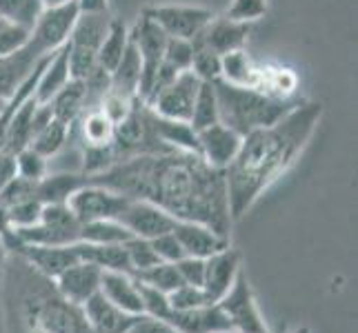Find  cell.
I'll list each match as a JSON object with an SVG mask.
<instances>
[{"mask_svg":"<svg viewBox=\"0 0 358 333\" xmlns=\"http://www.w3.org/2000/svg\"><path fill=\"white\" fill-rule=\"evenodd\" d=\"M129 200H147L185 222H201L220 236H229L231 214L225 171L209 167L199 154L169 151L134 156L87 176Z\"/></svg>","mask_w":358,"mask_h":333,"instance_id":"cell-1","label":"cell"},{"mask_svg":"<svg viewBox=\"0 0 358 333\" xmlns=\"http://www.w3.org/2000/svg\"><path fill=\"white\" fill-rule=\"evenodd\" d=\"M323 103L303 101L278 122L243 135L241 149L225 169L231 220H241L256 200L287 174L323 118Z\"/></svg>","mask_w":358,"mask_h":333,"instance_id":"cell-2","label":"cell"},{"mask_svg":"<svg viewBox=\"0 0 358 333\" xmlns=\"http://www.w3.org/2000/svg\"><path fill=\"white\" fill-rule=\"evenodd\" d=\"M0 280L9 333H94L80 306L65 300L54 280L18 253L14 262L7 260Z\"/></svg>","mask_w":358,"mask_h":333,"instance_id":"cell-3","label":"cell"},{"mask_svg":"<svg viewBox=\"0 0 358 333\" xmlns=\"http://www.w3.org/2000/svg\"><path fill=\"white\" fill-rule=\"evenodd\" d=\"M218 98V122L241 135L278 122L303 98H274L250 87H236L225 80L214 82Z\"/></svg>","mask_w":358,"mask_h":333,"instance_id":"cell-4","label":"cell"},{"mask_svg":"<svg viewBox=\"0 0 358 333\" xmlns=\"http://www.w3.org/2000/svg\"><path fill=\"white\" fill-rule=\"evenodd\" d=\"M83 222L71 214L67 205H43L41 222L34 227L14 229L20 244H73L80 238Z\"/></svg>","mask_w":358,"mask_h":333,"instance_id":"cell-5","label":"cell"},{"mask_svg":"<svg viewBox=\"0 0 358 333\" xmlns=\"http://www.w3.org/2000/svg\"><path fill=\"white\" fill-rule=\"evenodd\" d=\"M216 304H218V309L225 313L231 331H236V333H269L261 311H258L254 291L250 287V282H247V276H245L243 269L236 276V280H234L231 289Z\"/></svg>","mask_w":358,"mask_h":333,"instance_id":"cell-6","label":"cell"},{"mask_svg":"<svg viewBox=\"0 0 358 333\" xmlns=\"http://www.w3.org/2000/svg\"><path fill=\"white\" fill-rule=\"evenodd\" d=\"M143 16L154 20L171 38L194 40L216 14L207 7L194 5H150L143 9Z\"/></svg>","mask_w":358,"mask_h":333,"instance_id":"cell-7","label":"cell"},{"mask_svg":"<svg viewBox=\"0 0 358 333\" xmlns=\"http://www.w3.org/2000/svg\"><path fill=\"white\" fill-rule=\"evenodd\" d=\"M129 198H125L122 193L107 189L103 184L87 182L80 189L73 191L65 205L80 222H92V220H118Z\"/></svg>","mask_w":358,"mask_h":333,"instance_id":"cell-8","label":"cell"},{"mask_svg":"<svg viewBox=\"0 0 358 333\" xmlns=\"http://www.w3.org/2000/svg\"><path fill=\"white\" fill-rule=\"evenodd\" d=\"M129 38H131L134 47L138 49V56L143 63L141 82H138V101L145 103L147 94L152 89L156 71H158L160 63H163L167 34L160 29L154 20L141 16V20L134 24V29H129Z\"/></svg>","mask_w":358,"mask_h":333,"instance_id":"cell-9","label":"cell"},{"mask_svg":"<svg viewBox=\"0 0 358 333\" xmlns=\"http://www.w3.org/2000/svg\"><path fill=\"white\" fill-rule=\"evenodd\" d=\"M201 82L203 80L196 78V73L192 69L180 71L152 103H147V107H150L156 116L189 122L196 94H199V89H201Z\"/></svg>","mask_w":358,"mask_h":333,"instance_id":"cell-10","label":"cell"},{"mask_svg":"<svg viewBox=\"0 0 358 333\" xmlns=\"http://www.w3.org/2000/svg\"><path fill=\"white\" fill-rule=\"evenodd\" d=\"M78 14L80 11L76 3L43 9V14L38 16V20H36L31 29L29 40L38 47L43 54H54L56 49H60L69 40L71 27H73V22H76Z\"/></svg>","mask_w":358,"mask_h":333,"instance_id":"cell-11","label":"cell"},{"mask_svg":"<svg viewBox=\"0 0 358 333\" xmlns=\"http://www.w3.org/2000/svg\"><path fill=\"white\" fill-rule=\"evenodd\" d=\"M118 222H122L134 238H145L154 240L163 233H171L176 229L178 220L174 216H169L160 207L147 200H129L127 207L122 209V214L118 216Z\"/></svg>","mask_w":358,"mask_h":333,"instance_id":"cell-12","label":"cell"},{"mask_svg":"<svg viewBox=\"0 0 358 333\" xmlns=\"http://www.w3.org/2000/svg\"><path fill=\"white\" fill-rule=\"evenodd\" d=\"M196 133H199V156L209 167L225 171L241 149L243 135L223 122H214Z\"/></svg>","mask_w":358,"mask_h":333,"instance_id":"cell-13","label":"cell"},{"mask_svg":"<svg viewBox=\"0 0 358 333\" xmlns=\"http://www.w3.org/2000/svg\"><path fill=\"white\" fill-rule=\"evenodd\" d=\"M252 24L250 22H238L227 16H214L207 22V27L196 36L192 43H199L207 49H212L218 56H225L231 52L245 49L247 40H250Z\"/></svg>","mask_w":358,"mask_h":333,"instance_id":"cell-14","label":"cell"},{"mask_svg":"<svg viewBox=\"0 0 358 333\" xmlns=\"http://www.w3.org/2000/svg\"><path fill=\"white\" fill-rule=\"evenodd\" d=\"M241 251L229 244L227 249L205 258V282L203 291L209 304H216L231 289L234 280L241 274Z\"/></svg>","mask_w":358,"mask_h":333,"instance_id":"cell-15","label":"cell"},{"mask_svg":"<svg viewBox=\"0 0 358 333\" xmlns=\"http://www.w3.org/2000/svg\"><path fill=\"white\" fill-rule=\"evenodd\" d=\"M14 253L24 258L38 274L45 278L54 280L58 278L67 267L76 265L80 258L76 253L73 244H63V246H52V244H18Z\"/></svg>","mask_w":358,"mask_h":333,"instance_id":"cell-16","label":"cell"},{"mask_svg":"<svg viewBox=\"0 0 358 333\" xmlns=\"http://www.w3.org/2000/svg\"><path fill=\"white\" fill-rule=\"evenodd\" d=\"M101 274L103 269H98L96 265L78 260L76 265L67 267L58 278H54V285L65 300L76 306H83L101 289Z\"/></svg>","mask_w":358,"mask_h":333,"instance_id":"cell-17","label":"cell"},{"mask_svg":"<svg viewBox=\"0 0 358 333\" xmlns=\"http://www.w3.org/2000/svg\"><path fill=\"white\" fill-rule=\"evenodd\" d=\"M83 316L87 320L94 333H127L141 316H131L118 309L114 302H109L101 291H96L92 298L85 302Z\"/></svg>","mask_w":358,"mask_h":333,"instance_id":"cell-18","label":"cell"},{"mask_svg":"<svg viewBox=\"0 0 358 333\" xmlns=\"http://www.w3.org/2000/svg\"><path fill=\"white\" fill-rule=\"evenodd\" d=\"M45 56H49V54H43L31 40L14 54L0 56V98L7 101Z\"/></svg>","mask_w":358,"mask_h":333,"instance_id":"cell-19","label":"cell"},{"mask_svg":"<svg viewBox=\"0 0 358 333\" xmlns=\"http://www.w3.org/2000/svg\"><path fill=\"white\" fill-rule=\"evenodd\" d=\"M174 236L178 238L185 256L192 258H209L229 246V236H220V233L209 229L207 225H201V222L178 220Z\"/></svg>","mask_w":358,"mask_h":333,"instance_id":"cell-20","label":"cell"},{"mask_svg":"<svg viewBox=\"0 0 358 333\" xmlns=\"http://www.w3.org/2000/svg\"><path fill=\"white\" fill-rule=\"evenodd\" d=\"M163 323L174 327L178 333H216L231 329L225 313L218 309V304H205L187 311L171 309Z\"/></svg>","mask_w":358,"mask_h":333,"instance_id":"cell-21","label":"cell"},{"mask_svg":"<svg viewBox=\"0 0 358 333\" xmlns=\"http://www.w3.org/2000/svg\"><path fill=\"white\" fill-rule=\"evenodd\" d=\"M101 291L109 302H114L118 309L131 316H145L143 298L138 289V280L120 271H103L101 274Z\"/></svg>","mask_w":358,"mask_h":333,"instance_id":"cell-22","label":"cell"},{"mask_svg":"<svg viewBox=\"0 0 358 333\" xmlns=\"http://www.w3.org/2000/svg\"><path fill=\"white\" fill-rule=\"evenodd\" d=\"M71 80L69 76V49L67 43L56 49V52L47 58V65L41 71V78L36 82V89H34V98L38 101L41 105L49 103L52 98L65 87V84Z\"/></svg>","mask_w":358,"mask_h":333,"instance_id":"cell-23","label":"cell"},{"mask_svg":"<svg viewBox=\"0 0 358 333\" xmlns=\"http://www.w3.org/2000/svg\"><path fill=\"white\" fill-rule=\"evenodd\" d=\"M152 129L158 142L167 151H187L199 154V133L194 131L189 122L182 120H169L163 116H156L152 111Z\"/></svg>","mask_w":358,"mask_h":333,"instance_id":"cell-24","label":"cell"},{"mask_svg":"<svg viewBox=\"0 0 358 333\" xmlns=\"http://www.w3.org/2000/svg\"><path fill=\"white\" fill-rule=\"evenodd\" d=\"M73 125L78 127L83 149H101V147H109L114 140V133H116V125L101 107L85 109Z\"/></svg>","mask_w":358,"mask_h":333,"instance_id":"cell-25","label":"cell"},{"mask_svg":"<svg viewBox=\"0 0 358 333\" xmlns=\"http://www.w3.org/2000/svg\"><path fill=\"white\" fill-rule=\"evenodd\" d=\"M80 260L92 262L103 271H120V274L134 276L129 256L122 244H94V242H73Z\"/></svg>","mask_w":358,"mask_h":333,"instance_id":"cell-26","label":"cell"},{"mask_svg":"<svg viewBox=\"0 0 358 333\" xmlns=\"http://www.w3.org/2000/svg\"><path fill=\"white\" fill-rule=\"evenodd\" d=\"M109 22H112L109 11H101V14H78L76 22L71 27L67 45L73 49H85V52L96 54L109 29Z\"/></svg>","mask_w":358,"mask_h":333,"instance_id":"cell-27","label":"cell"},{"mask_svg":"<svg viewBox=\"0 0 358 333\" xmlns=\"http://www.w3.org/2000/svg\"><path fill=\"white\" fill-rule=\"evenodd\" d=\"M141 71L143 63L138 56V49L134 47L131 38L129 45L122 54L120 63L109 73V89L125 96V98H138V82H141Z\"/></svg>","mask_w":358,"mask_h":333,"instance_id":"cell-28","label":"cell"},{"mask_svg":"<svg viewBox=\"0 0 358 333\" xmlns=\"http://www.w3.org/2000/svg\"><path fill=\"white\" fill-rule=\"evenodd\" d=\"M83 184H87V176L85 174H54L45 176L43 180L36 182L34 187V198H38L43 205H65L69 195L80 189Z\"/></svg>","mask_w":358,"mask_h":333,"instance_id":"cell-29","label":"cell"},{"mask_svg":"<svg viewBox=\"0 0 358 333\" xmlns=\"http://www.w3.org/2000/svg\"><path fill=\"white\" fill-rule=\"evenodd\" d=\"M47 105L52 107L56 120L65 122V125H73L76 118L87 109V87H85L83 80H69Z\"/></svg>","mask_w":358,"mask_h":333,"instance_id":"cell-30","label":"cell"},{"mask_svg":"<svg viewBox=\"0 0 358 333\" xmlns=\"http://www.w3.org/2000/svg\"><path fill=\"white\" fill-rule=\"evenodd\" d=\"M127 45H129V27L122 20L112 18L105 38H103L101 47H98V52H96L98 67L105 69L107 73H112L114 67L120 63L122 54H125Z\"/></svg>","mask_w":358,"mask_h":333,"instance_id":"cell-31","label":"cell"},{"mask_svg":"<svg viewBox=\"0 0 358 333\" xmlns=\"http://www.w3.org/2000/svg\"><path fill=\"white\" fill-rule=\"evenodd\" d=\"M134 238L129 229L118 220H92L80 225L78 242H94V244H122Z\"/></svg>","mask_w":358,"mask_h":333,"instance_id":"cell-32","label":"cell"},{"mask_svg":"<svg viewBox=\"0 0 358 333\" xmlns=\"http://www.w3.org/2000/svg\"><path fill=\"white\" fill-rule=\"evenodd\" d=\"M69 138H71V125H65V122L52 118L38 133L34 135L29 147L49 160L63 149V147L69 142Z\"/></svg>","mask_w":358,"mask_h":333,"instance_id":"cell-33","label":"cell"},{"mask_svg":"<svg viewBox=\"0 0 358 333\" xmlns=\"http://www.w3.org/2000/svg\"><path fill=\"white\" fill-rule=\"evenodd\" d=\"M256 78V65L252 63V58L247 56L245 49L231 52L223 56V67H220V80H225L236 87H254Z\"/></svg>","mask_w":358,"mask_h":333,"instance_id":"cell-34","label":"cell"},{"mask_svg":"<svg viewBox=\"0 0 358 333\" xmlns=\"http://www.w3.org/2000/svg\"><path fill=\"white\" fill-rule=\"evenodd\" d=\"M214 122H218V98H216L214 82H201V89L194 101L189 125L194 127V131H201L209 125H214Z\"/></svg>","mask_w":358,"mask_h":333,"instance_id":"cell-35","label":"cell"},{"mask_svg":"<svg viewBox=\"0 0 358 333\" xmlns=\"http://www.w3.org/2000/svg\"><path fill=\"white\" fill-rule=\"evenodd\" d=\"M134 278L138 280V282H143V285L152 287V289H158V291H163L167 295L185 285L176 262H158L156 267L147 269V271H141V274H136Z\"/></svg>","mask_w":358,"mask_h":333,"instance_id":"cell-36","label":"cell"},{"mask_svg":"<svg viewBox=\"0 0 358 333\" xmlns=\"http://www.w3.org/2000/svg\"><path fill=\"white\" fill-rule=\"evenodd\" d=\"M43 9L41 0H0V18L22 24L27 29H34Z\"/></svg>","mask_w":358,"mask_h":333,"instance_id":"cell-37","label":"cell"},{"mask_svg":"<svg viewBox=\"0 0 358 333\" xmlns=\"http://www.w3.org/2000/svg\"><path fill=\"white\" fill-rule=\"evenodd\" d=\"M194 45V58H192V71L196 78L203 82H216L220 80V67H223V56H218L212 49H207L199 43Z\"/></svg>","mask_w":358,"mask_h":333,"instance_id":"cell-38","label":"cell"},{"mask_svg":"<svg viewBox=\"0 0 358 333\" xmlns=\"http://www.w3.org/2000/svg\"><path fill=\"white\" fill-rule=\"evenodd\" d=\"M16 171H18V178H24L29 182H38L49 171L47 158L41 156L38 151H34L31 147H24V149H20L16 154Z\"/></svg>","mask_w":358,"mask_h":333,"instance_id":"cell-39","label":"cell"},{"mask_svg":"<svg viewBox=\"0 0 358 333\" xmlns=\"http://www.w3.org/2000/svg\"><path fill=\"white\" fill-rule=\"evenodd\" d=\"M41 214H43V202L38 198H27L7 207V220L11 229H24L38 225Z\"/></svg>","mask_w":358,"mask_h":333,"instance_id":"cell-40","label":"cell"},{"mask_svg":"<svg viewBox=\"0 0 358 333\" xmlns=\"http://www.w3.org/2000/svg\"><path fill=\"white\" fill-rule=\"evenodd\" d=\"M125 249H127V256H129L134 276L141 274V271L152 269V267H156L160 262V258L156 256L152 242L145 240V238H129L125 242Z\"/></svg>","mask_w":358,"mask_h":333,"instance_id":"cell-41","label":"cell"},{"mask_svg":"<svg viewBox=\"0 0 358 333\" xmlns=\"http://www.w3.org/2000/svg\"><path fill=\"white\" fill-rule=\"evenodd\" d=\"M31 38V29L0 18V56H9L22 49Z\"/></svg>","mask_w":358,"mask_h":333,"instance_id":"cell-42","label":"cell"},{"mask_svg":"<svg viewBox=\"0 0 358 333\" xmlns=\"http://www.w3.org/2000/svg\"><path fill=\"white\" fill-rule=\"evenodd\" d=\"M192 58H194V45H192V40L171 38V36H167L163 63H167L169 67H174L176 71H187L192 67Z\"/></svg>","mask_w":358,"mask_h":333,"instance_id":"cell-43","label":"cell"},{"mask_svg":"<svg viewBox=\"0 0 358 333\" xmlns=\"http://www.w3.org/2000/svg\"><path fill=\"white\" fill-rule=\"evenodd\" d=\"M269 9L267 0H231L225 16L238 22H250L254 24L256 20H261Z\"/></svg>","mask_w":358,"mask_h":333,"instance_id":"cell-44","label":"cell"},{"mask_svg":"<svg viewBox=\"0 0 358 333\" xmlns=\"http://www.w3.org/2000/svg\"><path fill=\"white\" fill-rule=\"evenodd\" d=\"M167 298H169V306L174 311H187V309H196V306L209 304L203 287H194V285H182L176 291H171Z\"/></svg>","mask_w":358,"mask_h":333,"instance_id":"cell-45","label":"cell"},{"mask_svg":"<svg viewBox=\"0 0 358 333\" xmlns=\"http://www.w3.org/2000/svg\"><path fill=\"white\" fill-rule=\"evenodd\" d=\"M138 289H141V298H143L145 316L156 318V320H165L167 313L171 311L167 293L158 291V289H152V287H147V285H143V282H138Z\"/></svg>","mask_w":358,"mask_h":333,"instance_id":"cell-46","label":"cell"},{"mask_svg":"<svg viewBox=\"0 0 358 333\" xmlns=\"http://www.w3.org/2000/svg\"><path fill=\"white\" fill-rule=\"evenodd\" d=\"M150 242L154 246L156 256L160 258V262H178L180 258H185V251H182L178 238L174 236V231L163 233V236H158Z\"/></svg>","mask_w":358,"mask_h":333,"instance_id":"cell-47","label":"cell"},{"mask_svg":"<svg viewBox=\"0 0 358 333\" xmlns=\"http://www.w3.org/2000/svg\"><path fill=\"white\" fill-rule=\"evenodd\" d=\"M180 278L185 285H194V287H203L205 282V258H192L185 256L176 262Z\"/></svg>","mask_w":358,"mask_h":333,"instance_id":"cell-48","label":"cell"},{"mask_svg":"<svg viewBox=\"0 0 358 333\" xmlns=\"http://www.w3.org/2000/svg\"><path fill=\"white\" fill-rule=\"evenodd\" d=\"M127 333H178V331L174 327H169L167 323H163V320L141 316Z\"/></svg>","mask_w":358,"mask_h":333,"instance_id":"cell-49","label":"cell"},{"mask_svg":"<svg viewBox=\"0 0 358 333\" xmlns=\"http://www.w3.org/2000/svg\"><path fill=\"white\" fill-rule=\"evenodd\" d=\"M18 176L16 171V154H11L7 149H0V189L9 184Z\"/></svg>","mask_w":358,"mask_h":333,"instance_id":"cell-50","label":"cell"},{"mask_svg":"<svg viewBox=\"0 0 358 333\" xmlns=\"http://www.w3.org/2000/svg\"><path fill=\"white\" fill-rule=\"evenodd\" d=\"M76 7L80 14H101L109 11V0H76Z\"/></svg>","mask_w":358,"mask_h":333,"instance_id":"cell-51","label":"cell"},{"mask_svg":"<svg viewBox=\"0 0 358 333\" xmlns=\"http://www.w3.org/2000/svg\"><path fill=\"white\" fill-rule=\"evenodd\" d=\"M7 260H9V246H7L5 238L0 236V278H3V274H5Z\"/></svg>","mask_w":358,"mask_h":333,"instance_id":"cell-52","label":"cell"},{"mask_svg":"<svg viewBox=\"0 0 358 333\" xmlns=\"http://www.w3.org/2000/svg\"><path fill=\"white\" fill-rule=\"evenodd\" d=\"M45 9H52V7H63V5H69V3H76V0H41Z\"/></svg>","mask_w":358,"mask_h":333,"instance_id":"cell-53","label":"cell"},{"mask_svg":"<svg viewBox=\"0 0 358 333\" xmlns=\"http://www.w3.org/2000/svg\"><path fill=\"white\" fill-rule=\"evenodd\" d=\"M294 333H310V329H307V327H301V329H296Z\"/></svg>","mask_w":358,"mask_h":333,"instance_id":"cell-54","label":"cell"},{"mask_svg":"<svg viewBox=\"0 0 358 333\" xmlns=\"http://www.w3.org/2000/svg\"><path fill=\"white\" fill-rule=\"evenodd\" d=\"M3 107H5V98H0V111H3Z\"/></svg>","mask_w":358,"mask_h":333,"instance_id":"cell-55","label":"cell"},{"mask_svg":"<svg viewBox=\"0 0 358 333\" xmlns=\"http://www.w3.org/2000/svg\"><path fill=\"white\" fill-rule=\"evenodd\" d=\"M216 333H236V331H231V329H229V331H216Z\"/></svg>","mask_w":358,"mask_h":333,"instance_id":"cell-56","label":"cell"}]
</instances>
